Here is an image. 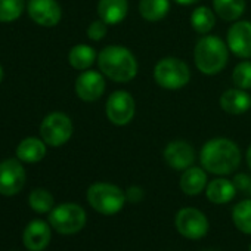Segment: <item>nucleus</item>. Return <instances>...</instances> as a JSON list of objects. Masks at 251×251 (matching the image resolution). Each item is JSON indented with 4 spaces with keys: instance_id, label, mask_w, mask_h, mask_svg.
Instances as JSON below:
<instances>
[{
    "instance_id": "f257e3e1",
    "label": "nucleus",
    "mask_w": 251,
    "mask_h": 251,
    "mask_svg": "<svg viewBox=\"0 0 251 251\" xmlns=\"http://www.w3.org/2000/svg\"><path fill=\"white\" fill-rule=\"evenodd\" d=\"M201 164L208 173L225 176L233 173L241 163V151L238 145L225 138L208 141L200 154Z\"/></svg>"
},
{
    "instance_id": "f03ea898",
    "label": "nucleus",
    "mask_w": 251,
    "mask_h": 251,
    "mask_svg": "<svg viewBox=\"0 0 251 251\" xmlns=\"http://www.w3.org/2000/svg\"><path fill=\"white\" fill-rule=\"evenodd\" d=\"M98 65L103 75L117 83H127L138 74L136 58L124 46L111 45L103 48L98 55Z\"/></svg>"
},
{
    "instance_id": "7ed1b4c3",
    "label": "nucleus",
    "mask_w": 251,
    "mask_h": 251,
    "mask_svg": "<svg viewBox=\"0 0 251 251\" xmlns=\"http://www.w3.org/2000/svg\"><path fill=\"white\" fill-rule=\"evenodd\" d=\"M227 45L217 36L201 37L194 49L197 68L205 75L219 74L227 64Z\"/></svg>"
},
{
    "instance_id": "20e7f679",
    "label": "nucleus",
    "mask_w": 251,
    "mask_h": 251,
    "mask_svg": "<svg viewBox=\"0 0 251 251\" xmlns=\"http://www.w3.org/2000/svg\"><path fill=\"white\" fill-rule=\"evenodd\" d=\"M87 201L98 213L112 216L121 211L127 200H126V192L118 186L106 182H96L87 189Z\"/></svg>"
},
{
    "instance_id": "39448f33",
    "label": "nucleus",
    "mask_w": 251,
    "mask_h": 251,
    "mask_svg": "<svg viewBox=\"0 0 251 251\" xmlns=\"http://www.w3.org/2000/svg\"><path fill=\"white\" fill-rule=\"evenodd\" d=\"M49 225L61 235H74L86 225V211L74 202L59 204L49 213Z\"/></svg>"
},
{
    "instance_id": "423d86ee",
    "label": "nucleus",
    "mask_w": 251,
    "mask_h": 251,
    "mask_svg": "<svg viewBox=\"0 0 251 251\" xmlns=\"http://www.w3.org/2000/svg\"><path fill=\"white\" fill-rule=\"evenodd\" d=\"M154 78L158 86L169 90H177L191 80L189 67L177 58H163L154 68Z\"/></svg>"
},
{
    "instance_id": "0eeeda50",
    "label": "nucleus",
    "mask_w": 251,
    "mask_h": 251,
    "mask_svg": "<svg viewBox=\"0 0 251 251\" xmlns=\"http://www.w3.org/2000/svg\"><path fill=\"white\" fill-rule=\"evenodd\" d=\"M40 136L49 147H62L73 136V121L64 112L46 115L40 124Z\"/></svg>"
},
{
    "instance_id": "6e6552de",
    "label": "nucleus",
    "mask_w": 251,
    "mask_h": 251,
    "mask_svg": "<svg viewBox=\"0 0 251 251\" xmlns=\"http://www.w3.org/2000/svg\"><path fill=\"white\" fill-rule=\"evenodd\" d=\"M175 226L177 232L188 239H200L208 232V220L202 211L194 207H185L176 213Z\"/></svg>"
},
{
    "instance_id": "1a4fd4ad",
    "label": "nucleus",
    "mask_w": 251,
    "mask_h": 251,
    "mask_svg": "<svg viewBox=\"0 0 251 251\" xmlns=\"http://www.w3.org/2000/svg\"><path fill=\"white\" fill-rule=\"evenodd\" d=\"M105 112L108 120L115 126L129 124L135 117V99L126 90H115L109 95Z\"/></svg>"
},
{
    "instance_id": "9d476101",
    "label": "nucleus",
    "mask_w": 251,
    "mask_h": 251,
    "mask_svg": "<svg viewBox=\"0 0 251 251\" xmlns=\"http://www.w3.org/2000/svg\"><path fill=\"white\" fill-rule=\"evenodd\" d=\"M25 179V170L18 160L9 158L0 163V195H17L24 188Z\"/></svg>"
},
{
    "instance_id": "9b49d317",
    "label": "nucleus",
    "mask_w": 251,
    "mask_h": 251,
    "mask_svg": "<svg viewBox=\"0 0 251 251\" xmlns=\"http://www.w3.org/2000/svg\"><path fill=\"white\" fill-rule=\"evenodd\" d=\"M27 12L42 27H55L62 18V9L56 0H28Z\"/></svg>"
},
{
    "instance_id": "f8f14e48",
    "label": "nucleus",
    "mask_w": 251,
    "mask_h": 251,
    "mask_svg": "<svg viewBox=\"0 0 251 251\" xmlns=\"http://www.w3.org/2000/svg\"><path fill=\"white\" fill-rule=\"evenodd\" d=\"M105 92V78L100 73L86 70L75 80V93L84 102L98 100Z\"/></svg>"
},
{
    "instance_id": "ddd939ff",
    "label": "nucleus",
    "mask_w": 251,
    "mask_h": 251,
    "mask_svg": "<svg viewBox=\"0 0 251 251\" xmlns=\"http://www.w3.org/2000/svg\"><path fill=\"white\" fill-rule=\"evenodd\" d=\"M227 48L239 58H251V23L238 21L227 31Z\"/></svg>"
},
{
    "instance_id": "4468645a",
    "label": "nucleus",
    "mask_w": 251,
    "mask_h": 251,
    "mask_svg": "<svg viewBox=\"0 0 251 251\" xmlns=\"http://www.w3.org/2000/svg\"><path fill=\"white\" fill-rule=\"evenodd\" d=\"M164 161L175 170H186L195 161L194 148L185 141H173L164 148Z\"/></svg>"
},
{
    "instance_id": "2eb2a0df",
    "label": "nucleus",
    "mask_w": 251,
    "mask_h": 251,
    "mask_svg": "<svg viewBox=\"0 0 251 251\" xmlns=\"http://www.w3.org/2000/svg\"><path fill=\"white\" fill-rule=\"evenodd\" d=\"M52 238L50 226L43 220H33L27 225L23 241L28 251H43Z\"/></svg>"
},
{
    "instance_id": "dca6fc26",
    "label": "nucleus",
    "mask_w": 251,
    "mask_h": 251,
    "mask_svg": "<svg viewBox=\"0 0 251 251\" xmlns=\"http://www.w3.org/2000/svg\"><path fill=\"white\" fill-rule=\"evenodd\" d=\"M220 106L225 112L238 115L244 114L251 106V98L250 95L242 89H229L225 90L220 96Z\"/></svg>"
},
{
    "instance_id": "f3484780",
    "label": "nucleus",
    "mask_w": 251,
    "mask_h": 251,
    "mask_svg": "<svg viewBox=\"0 0 251 251\" xmlns=\"http://www.w3.org/2000/svg\"><path fill=\"white\" fill-rule=\"evenodd\" d=\"M129 12L127 0H99L98 15L108 25L121 23Z\"/></svg>"
},
{
    "instance_id": "a211bd4d",
    "label": "nucleus",
    "mask_w": 251,
    "mask_h": 251,
    "mask_svg": "<svg viewBox=\"0 0 251 251\" xmlns=\"http://www.w3.org/2000/svg\"><path fill=\"white\" fill-rule=\"evenodd\" d=\"M46 155V144L39 138H25L17 147V157L23 163H39Z\"/></svg>"
},
{
    "instance_id": "6ab92c4d",
    "label": "nucleus",
    "mask_w": 251,
    "mask_h": 251,
    "mask_svg": "<svg viewBox=\"0 0 251 251\" xmlns=\"http://www.w3.org/2000/svg\"><path fill=\"white\" fill-rule=\"evenodd\" d=\"M180 189L186 195H198L204 191L207 186V175L202 169L200 167H189L183 170V175L180 177Z\"/></svg>"
},
{
    "instance_id": "aec40b11",
    "label": "nucleus",
    "mask_w": 251,
    "mask_h": 251,
    "mask_svg": "<svg viewBox=\"0 0 251 251\" xmlns=\"http://www.w3.org/2000/svg\"><path fill=\"white\" fill-rule=\"evenodd\" d=\"M205 194H207L208 201H211L213 204H226L233 200L236 194V186L233 182L220 177V179L211 180L207 185Z\"/></svg>"
},
{
    "instance_id": "412c9836",
    "label": "nucleus",
    "mask_w": 251,
    "mask_h": 251,
    "mask_svg": "<svg viewBox=\"0 0 251 251\" xmlns=\"http://www.w3.org/2000/svg\"><path fill=\"white\" fill-rule=\"evenodd\" d=\"M95 61H96V52L92 46L87 45H77L68 53L70 65L80 71H86L87 68H90Z\"/></svg>"
},
{
    "instance_id": "4be33fe9",
    "label": "nucleus",
    "mask_w": 251,
    "mask_h": 251,
    "mask_svg": "<svg viewBox=\"0 0 251 251\" xmlns=\"http://www.w3.org/2000/svg\"><path fill=\"white\" fill-rule=\"evenodd\" d=\"M170 11L169 0H141L139 14L144 20L155 23L163 20Z\"/></svg>"
},
{
    "instance_id": "5701e85b",
    "label": "nucleus",
    "mask_w": 251,
    "mask_h": 251,
    "mask_svg": "<svg viewBox=\"0 0 251 251\" xmlns=\"http://www.w3.org/2000/svg\"><path fill=\"white\" fill-rule=\"evenodd\" d=\"M213 8L223 21H236L245 11V0H213Z\"/></svg>"
},
{
    "instance_id": "b1692460",
    "label": "nucleus",
    "mask_w": 251,
    "mask_h": 251,
    "mask_svg": "<svg viewBox=\"0 0 251 251\" xmlns=\"http://www.w3.org/2000/svg\"><path fill=\"white\" fill-rule=\"evenodd\" d=\"M216 17L214 12L207 6H200L191 14V25L200 34H207L214 28Z\"/></svg>"
},
{
    "instance_id": "393cba45",
    "label": "nucleus",
    "mask_w": 251,
    "mask_h": 251,
    "mask_svg": "<svg viewBox=\"0 0 251 251\" xmlns=\"http://www.w3.org/2000/svg\"><path fill=\"white\" fill-rule=\"evenodd\" d=\"M232 220L238 230L251 235V200H244L233 207Z\"/></svg>"
},
{
    "instance_id": "a878e982",
    "label": "nucleus",
    "mask_w": 251,
    "mask_h": 251,
    "mask_svg": "<svg viewBox=\"0 0 251 251\" xmlns=\"http://www.w3.org/2000/svg\"><path fill=\"white\" fill-rule=\"evenodd\" d=\"M28 204L30 207L36 211V213H50L53 208V197L49 191L43 189V188H37L34 191H31L30 197H28Z\"/></svg>"
},
{
    "instance_id": "bb28decb",
    "label": "nucleus",
    "mask_w": 251,
    "mask_h": 251,
    "mask_svg": "<svg viewBox=\"0 0 251 251\" xmlns=\"http://www.w3.org/2000/svg\"><path fill=\"white\" fill-rule=\"evenodd\" d=\"M25 8L24 0H0V23L17 21Z\"/></svg>"
},
{
    "instance_id": "cd10ccee",
    "label": "nucleus",
    "mask_w": 251,
    "mask_h": 251,
    "mask_svg": "<svg viewBox=\"0 0 251 251\" xmlns=\"http://www.w3.org/2000/svg\"><path fill=\"white\" fill-rule=\"evenodd\" d=\"M232 81L238 89H242V90L251 89V62L250 61H242L233 68Z\"/></svg>"
},
{
    "instance_id": "c85d7f7f",
    "label": "nucleus",
    "mask_w": 251,
    "mask_h": 251,
    "mask_svg": "<svg viewBox=\"0 0 251 251\" xmlns=\"http://www.w3.org/2000/svg\"><path fill=\"white\" fill-rule=\"evenodd\" d=\"M108 24L103 23L102 20H98V21H93L89 28H87V37L93 42H99L102 40L105 36H106V31H108Z\"/></svg>"
},
{
    "instance_id": "c756f323",
    "label": "nucleus",
    "mask_w": 251,
    "mask_h": 251,
    "mask_svg": "<svg viewBox=\"0 0 251 251\" xmlns=\"http://www.w3.org/2000/svg\"><path fill=\"white\" fill-rule=\"evenodd\" d=\"M233 183L236 186V191H241L244 194H250L251 195V177L248 175L239 173L235 176Z\"/></svg>"
},
{
    "instance_id": "7c9ffc66",
    "label": "nucleus",
    "mask_w": 251,
    "mask_h": 251,
    "mask_svg": "<svg viewBox=\"0 0 251 251\" xmlns=\"http://www.w3.org/2000/svg\"><path fill=\"white\" fill-rule=\"evenodd\" d=\"M144 189L139 186H130L127 191H126V200L130 202H139L144 198Z\"/></svg>"
},
{
    "instance_id": "2f4dec72",
    "label": "nucleus",
    "mask_w": 251,
    "mask_h": 251,
    "mask_svg": "<svg viewBox=\"0 0 251 251\" xmlns=\"http://www.w3.org/2000/svg\"><path fill=\"white\" fill-rule=\"evenodd\" d=\"M173 2H176L179 5H183V6H189V5H194V3L200 2V0H173Z\"/></svg>"
},
{
    "instance_id": "473e14b6",
    "label": "nucleus",
    "mask_w": 251,
    "mask_h": 251,
    "mask_svg": "<svg viewBox=\"0 0 251 251\" xmlns=\"http://www.w3.org/2000/svg\"><path fill=\"white\" fill-rule=\"evenodd\" d=\"M247 163H248V167H250V170H251V145H250V148L247 150Z\"/></svg>"
},
{
    "instance_id": "72a5a7b5",
    "label": "nucleus",
    "mask_w": 251,
    "mask_h": 251,
    "mask_svg": "<svg viewBox=\"0 0 251 251\" xmlns=\"http://www.w3.org/2000/svg\"><path fill=\"white\" fill-rule=\"evenodd\" d=\"M2 80H3V68L0 65V83H2Z\"/></svg>"
},
{
    "instance_id": "f704fd0d",
    "label": "nucleus",
    "mask_w": 251,
    "mask_h": 251,
    "mask_svg": "<svg viewBox=\"0 0 251 251\" xmlns=\"http://www.w3.org/2000/svg\"><path fill=\"white\" fill-rule=\"evenodd\" d=\"M250 251H251V245H250Z\"/></svg>"
}]
</instances>
